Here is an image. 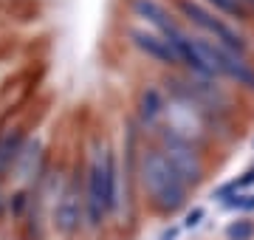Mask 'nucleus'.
I'll list each match as a JSON object with an SVG mask.
<instances>
[{
    "label": "nucleus",
    "mask_w": 254,
    "mask_h": 240,
    "mask_svg": "<svg viewBox=\"0 0 254 240\" xmlns=\"http://www.w3.org/2000/svg\"><path fill=\"white\" fill-rule=\"evenodd\" d=\"M226 238L229 240H252L254 238V223L240 218V221H232L226 226Z\"/></svg>",
    "instance_id": "6e6552de"
},
{
    "label": "nucleus",
    "mask_w": 254,
    "mask_h": 240,
    "mask_svg": "<svg viewBox=\"0 0 254 240\" xmlns=\"http://www.w3.org/2000/svg\"><path fill=\"white\" fill-rule=\"evenodd\" d=\"M167 3L173 6V11L181 17V23L187 28L198 31V34H203V37H209V40H215L220 46L232 48L237 54L252 57V51H254L252 40H249V34L240 28V23L218 14L215 9H209L206 3H200V0H167Z\"/></svg>",
    "instance_id": "f03ea898"
},
{
    "label": "nucleus",
    "mask_w": 254,
    "mask_h": 240,
    "mask_svg": "<svg viewBox=\"0 0 254 240\" xmlns=\"http://www.w3.org/2000/svg\"><path fill=\"white\" fill-rule=\"evenodd\" d=\"M136 178H138V184H141V189H144L147 201L153 203L155 212L173 215L187 203L190 186H187V181L173 170V164L167 161V156L161 153V147H158L155 141L138 147Z\"/></svg>",
    "instance_id": "f257e3e1"
},
{
    "label": "nucleus",
    "mask_w": 254,
    "mask_h": 240,
    "mask_svg": "<svg viewBox=\"0 0 254 240\" xmlns=\"http://www.w3.org/2000/svg\"><path fill=\"white\" fill-rule=\"evenodd\" d=\"M155 144L161 147V153L167 156V161L173 164V170L187 181V186H195L206 178V161H203V153H200V144L190 141L187 136L175 133L173 127L167 124H158L153 130Z\"/></svg>",
    "instance_id": "7ed1b4c3"
},
{
    "label": "nucleus",
    "mask_w": 254,
    "mask_h": 240,
    "mask_svg": "<svg viewBox=\"0 0 254 240\" xmlns=\"http://www.w3.org/2000/svg\"><path fill=\"white\" fill-rule=\"evenodd\" d=\"M127 11H130L133 23H138L144 28H153V31H158L170 43L184 31L181 17L173 11V6L167 0H127Z\"/></svg>",
    "instance_id": "39448f33"
},
{
    "label": "nucleus",
    "mask_w": 254,
    "mask_h": 240,
    "mask_svg": "<svg viewBox=\"0 0 254 240\" xmlns=\"http://www.w3.org/2000/svg\"><path fill=\"white\" fill-rule=\"evenodd\" d=\"M164 113H167V93H164L161 85H144L141 91L136 93V121L141 133H153L158 124L164 121Z\"/></svg>",
    "instance_id": "423d86ee"
},
{
    "label": "nucleus",
    "mask_w": 254,
    "mask_h": 240,
    "mask_svg": "<svg viewBox=\"0 0 254 240\" xmlns=\"http://www.w3.org/2000/svg\"><path fill=\"white\" fill-rule=\"evenodd\" d=\"M200 3H206L209 9H215L218 14H223V17H229V20H235V23H240V26H243V23H249V20L254 17L243 0H200Z\"/></svg>",
    "instance_id": "0eeeda50"
},
{
    "label": "nucleus",
    "mask_w": 254,
    "mask_h": 240,
    "mask_svg": "<svg viewBox=\"0 0 254 240\" xmlns=\"http://www.w3.org/2000/svg\"><path fill=\"white\" fill-rule=\"evenodd\" d=\"M200 221H203V209H192V212L187 215V223H184V226H187V229H192V226H198Z\"/></svg>",
    "instance_id": "1a4fd4ad"
},
{
    "label": "nucleus",
    "mask_w": 254,
    "mask_h": 240,
    "mask_svg": "<svg viewBox=\"0 0 254 240\" xmlns=\"http://www.w3.org/2000/svg\"><path fill=\"white\" fill-rule=\"evenodd\" d=\"M125 40L138 57L155 62L158 68H164V71H178V68H181V60H178L175 46L167 37H161L158 31H153V28H144V26H138V23L130 20L125 26Z\"/></svg>",
    "instance_id": "20e7f679"
}]
</instances>
